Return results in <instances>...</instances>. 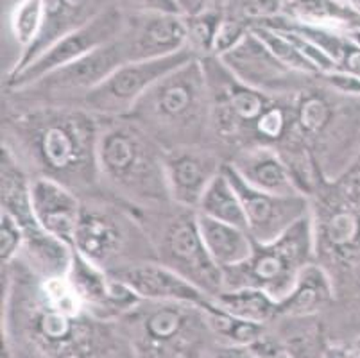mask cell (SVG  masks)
I'll use <instances>...</instances> for the list:
<instances>
[{
    "mask_svg": "<svg viewBox=\"0 0 360 358\" xmlns=\"http://www.w3.org/2000/svg\"><path fill=\"white\" fill-rule=\"evenodd\" d=\"M340 2H348V0H340Z\"/></svg>",
    "mask_w": 360,
    "mask_h": 358,
    "instance_id": "d590c367",
    "label": "cell"
},
{
    "mask_svg": "<svg viewBox=\"0 0 360 358\" xmlns=\"http://www.w3.org/2000/svg\"><path fill=\"white\" fill-rule=\"evenodd\" d=\"M219 59L238 81L271 97H292L316 79V75L300 74L280 63L273 52L251 32V27L240 44Z\"/></svg>",
    "mask_w": 360,
    "mask_h": 358,
    "instance_id": "4fadbf2b",
    "label": "cell"
},
{
    "mask_svg": "<svg viewBox=\"0 0 360 358\" xmlns=\"http://www.w3.org/2000/svg\"><path fill=\"white\" fill-rule=\"evenodd\" d=\"M126 61L158 59L188 49L185 15L136 11L119 34Z\"/></svg>",
    "mask_w": 360,
    "mask_h": 358,
    "instance_id": "9a60e30c",
    "label": "cell"
},
{
    "mask_svg": "<svg viewBox=\"0 0 360 358\" xmlns=\"http://www.w3.org/2000/svg\"><path fill=\"white\" fill-rule=\"evenodd\" d=\"M74 249L110 274L158 260L139 212L104 193L83 197Z\"/></svg>",
    "mask_w": 360,
    "mask_h": 358,
    "instance_id": "5b68a950",
    "label": "cell"
},
{
    "mask_svg": "<svg viewBox=\"0 0 360 358\" xmlns=\"http://www.w3.org/2000/svg\"><path fill=\"white\" fill-rule=\"evenodd\" d=\"M198 222L206 249L222 272L250 260L255 251V241L248 229L214 221L201 213H198Z\"/></svg>",
    "mask_w": 360,
    "mask_h": 358,
    "instance_id": "44dd1931",
    "label": "cell"
},
{
    "mask_svg": "<svg viewBox=\"0 0 360 358\" xmlns=\"http://www.w3.org/2000/svg\"><path fill=\"white\" fill-rule=\"evenodd\" d=\"M6 269V267H2ZM6 324L45 358H131L133 344L113 321L99 319L88 310L65 312L41 298L36 276L18 264L6 269Z\"/></svg>",
    "mask_w": 360,
    "mask_h": 358,
    "instance_id": "7a4b0ae2",
    "label": "cell"
},
{
    "mask_svg": "<svg viewBox=\"0 0 360 358\" xmlns=\"http://www.w3.org/2000/svg\"><path fill=\"white\" fill-rule=\"evenodd\" d=\"M103 118L79 106L36 104L2 122V147L32 177H51L81 197L104 193L97 167Z\"/></svg>",
    "mask_w": 360,
    "mask_h": 358,
    "instance_id": "6da1fadb",
    "label": "cell"
},
{
    "mask_svg": "<svg viewBox=\"0 0 360 358\" xmlns=\"http://www.w3.org/2000/svg\"><path fill=\"white\" fill-rule=\"evenodd\" d=\"M136 212L153 241L160 264L181 274L212 298L224 290V272L206 249L195 210L169 203Z\"/></svg>",
    "mask_w": 360,
    "mask_h": 358,
    "instance_id": "8992f818",
    "label": "cell"
},
{
    "mask_svg": "<svg viewBox=\"0 0 360 358\" xmlns=\"http://www.w3.org/2000/svg\"><path fill=\"white\" fill-rule=\"evenodd\" d=\"M297 24L349 32L360 27V15L340 0H283L281 15Z\"/></svg>",
    "mask_w": 360,
    "mask_h": 358,
    "instance_id": "7402d4cb",
    "label": "cell"
},
{
    "mask_svg": "<svg viewBox=\"0 0 360 358\" xmlns=\"http://www.w3.org/2000/svg\"><path fill=\"white\" fill-rule=\"evenodd\" d=\"M97 167L104 193L135 210L169 205L165 149L131 118H103Z\"/></svg>",
    "mask_w": 360,
    "mask_h": 358,
    "instance_id": "3957f363",
    "label": "cell"
},
{
    "mask_svg": "<svg viewBox=\"0 0 360 358\" xmlns=\"http://www.w3.org/2000/svg\"><path fill=\"white\" fill-rule=\"evenodd\" d=\"M224 18V9H202L185 15L188 51L199 59L214 56V41L217 29Z\"/></svg>",
    "mask_w": 360,
    "mask_h": 358,
    "instance_id": "83f0119b",
    "label": "cell"
},
{
    "mask_svg": "<svg viewBox=\"0 0 360 358\" xmlns=\"http://www.w3.org/2000/svg\"><path fill=\"white\" fill-rule=\"evenodd\" d=\"M117 280L124 281L131 290L143 301H170V303L195 305L201 308H210L214 298L205 290L183 278L167 265L155 262H143L133 267L113 272Z\"/></svg>",
    "mask_w": 360,
    "mask_h": 358,
    "instance_id": "ac0fdd59",
    "label": "cell"
},
{
    "mask_svg": "<svg viewBox=\"0 0 360 358\" xmlns=\"http://www.w3.org/2000/svg\"><path fill=\"white\" fill-rule=\"evenodd\" d=\"M31 205L38 224L74 249L83 197L51 177H31Z\"/></svg>",
    "mask_w": 360,
    "mask_h": 358,
    "instance_id": "d6986e66",
    "label": "cell"
},
{
    "mask_svg": "<svg viewBox=\"0 0 360 358\" xmlns=\"http://www.w3.org/2000/svg\"><path fill=\"white\" fill-rule=\"evenodd\" d=\"M214 301L219 308L248 323L265 324L278 315V301L260 288H224Z\"/></svg>",
    "mask_w": 360,
    "mask_h": 358,
    "instance_id": "d4e9b609",
    "label": "cell"
},
{
    "mask_svg": "<svg viewBox=\"0 0 360 358\" xmlns=\"http://www.w3.org/2000/svg\"><path fill=\"white\" fill-rule=\"evenodd\" d=\"M24 229L20 222L6 210H0V260L2 267L11 265L18 260L24 249Z\"/></svg>",
    "mask_w": 360,
    "mask_h": 358,
    "instance_id": "f546056e",
    "label": "cell"
},
{
    "mask_svg": "<svg viewBox=\"0 0 360 358\" xmlns=\"http://www.w3.org/2000/svg\"><path fill=\"white\" fill-rule=\"evenodd\" d=\"M230 2L231 0H179L185 15L202 11V9H226Z\"/></svg>",
    "mask_w": 360,
    "mask_h": 358,
    "instance_id": "1f68e13d",
    "label": "cell"
},
{
    "mask_svg": "<svg viewBox=\"0 0 360 358\" xmlns=\"http://www.w3.org/2000/svg\"><path fill=\"white\" fill-rule=\"evenodd\" d=\"M226 163L206 147H178L165 151V177L170 201L183 208H198L202 193Z\"/></svg>",
    "mask_w": 360,
    "mask_h": 358,
    "instance_id": "e0dca14e",
    "label": "cell"
},
{
    "mask_svg": "<svg viewBox=\"0 0 360 358\" xmlns=\"http://www.w3.org/2000/svg\"><path fill=\"white\" fill-rule=\"evenodd\" d=\"M316 262L312 212L271 242H255L245 264L224 272V288L253 287L280 303L296 285L301 272Z\"/></svg>",
    "mask_w": 360,
    "mask_h": 358,
    "instance_id": "52a82bcc",
    "label": "cell"
},
{
    "mask_svg": "<svg viewBox=\"0 0 360 358\" xmlns=\"http://www.w3.org/2000/svg\"><path fill=\"white\" fill-rule=\"evenodd\" d=\"M127 118L165 151L205 147L214 133L210 88L201 59H191L160 79Z\"/></svg>",
    "mask_w": 360,
    "mask_h": 358,
    "instance_id": "277c9868",
    "label": "cell"
},
{
    "mask_svg": "<svg viewBox=\"0 0 360 358\" xmlns=\"http://www.w3.org/2000/svg\"><path fill=\"white\" fill-rule=\"evenodd\" d=\"M127 63L119 36L110 44L96 49L74 63L51 72L36 83L15 91H32L31 97L38 104L54 106H79L84 95L99 87L104 79Z\"/></svg>",
    "mask_w": 360,
    "mask_h": 358,
    "instance_id": "7c38bea8",
    "label": "cell"
},
{
    "mask_svg": "<svg viewBox=\"0 0 360 358\" xmlns=\"http://www.w3.org/2000/svg\"><path fill=\"white\" fill-rule=\"evenodd\" d=\"M224 169L240 196L245 228L255 242L262 244L274 241L312 212L309 196H276L262 192L248 185L228 163Z\"/></svg>",
    "mask_w": 360,
    "mask_h": 358,
    "instance_id": "5bb4252c",
    "label": "cell"
},
{
    "mask_svg": "<svg viewBox=\"0 0 360 358\" xmlns=\"http://www.w3.org/2000/svg\"><path fill=\"white\" fill-rule=\"evenodd\" d=\"M67 278L86 310L99 319H122L124 315L129 314L142 301L124 281L117 280L115 276L91 264L75 249L72 251Z\"/></svg>",
    "mask_w": 360,
    "mask_h": 358,
    "instance_id": "2e32d148",
    "label": "cell"
},
{
    "mask_svg": "<svg viewBox=\"0 0 360 358\" xmlns=\"http://www.w3.org/2000/svg\"><path fill=\"white\" fill-rule=\"evenodd\" d=\"M136 6V11H155V13H176V15H185L183 13L179 0H133Z\"/></svg>",
    "mask_w": 360,
    "mask_h": 358,
    "instance_id": "4dcf8cb0",
    "label": "cell"
},
{
    "mask_svg": "<svg viewBox=\"0 0 360 358\" xmlns=\"http://www.w3.org/2000/svg\"><path fill=\"white\" fill-rule=\"evenodd\" d=\"M201 61L210 88L212 133L221 142L240 146L238 151L251 147L258 118L274 97L238 81L215 56Z\"/></svg>",
    "mask_w": 360,
    "mask_h": 358,
    "instance_id": "9c48e42d",
    "label": "cell"
},
{
    "mask_svg": "<svg viewBox=\"0 0 360 358\" xmlns=\"http://www.w3.org/2000/svg\"><path fill=\"white\" fill-rule=\"evenodd\" d=\"M346 36H348V38L352 39L353 44H355L356 47L360 49V27L359 29H353V31H349V32H346Z\"/></svg>",
    "mask_w": 360,
    "mask_h": 358,
    "instance_id": "836d02e7",
    "label": "cell"
},
{
    "mask_svg": "<svg viewBox=\"0 0 360 358\" xmlns=\"http://www.w3.org/2000/svg\"><path fill=\"white\" fill-rule=\"evenodd\" d=\"M348 4L360 15V0H348Z\"/></svg>",
    "mask_w": 360,
    "mask_h": 358,
    "instance_id": "e575fe53",
    "label": "cell"
},
{
    "mask_svg": "<svg viewBox=\"0 0 360 358\" xmlns=\"http://www.w3.org/2000/svg\"><path fill=\"white\" fill-rule=\"evenodd\" d=\"M122 321L143 358H192L212 331L205 308L170 301L142 300Z\"/></svg>",
    "mask_w": 360,
    "mask_h": 358,
    "instance_id": "ba28073f",
    "label": "cell"
},
{
    "mask_svg": "<svg viewBox=\"0 0 360 358\" xmlns=\"http://www.w3.org/2000/svg\"><path fill=\"white\" fill-rule=\"evenodd\" d=\"M45 22L47 15H45L44 0H18L11 9L9 29L16 44L22 47V56L27 54L40 41Z\"/></svg>",
    "mask_w": 360,
    "mask_h": 358,
    "instance_id": "4316f807",
    "label": "cell"
},
{
    "mask_svg": "<svg viewBox=\"0 0 360 358\" xmlns=\"http://www.w3.org/2000/svg\"><path fill=\"white\" fill-rule=\"evenodd\" d=\"M195 212L205 217H210L214 221L245 228L242 199L238 196L237 188H235L233 181L230 179V176L226 174V169L221 170V174L215 177L214 181L210 183V186L206 188V192L202 193Z\"/></svg>",
    "mask_w": 360,
    "mask_h": 358,
    "instance_id": "484cf974",
    "label": "cell"
},
{
    "mask_svg": "<svg viewBox=\"0 0 360 358\" xmlns=\"http://www.w3.org/2000/svg\"><path fill=\"white\" fill-rule=\"evenodd\" d=\"M90 4L91 0H44L45 15H47L44 34H41L40 41L27 54L16 59L11 72L27 65L40 52H44L52 41H56L58 38L67 34L68 31L79 27L86 20H90L91 16L96 15V13H90Z\"/></svg>",
    "mask_w": 360,
    "mask_h": 358,
    "instance_id": "603a6c76",
    "label": "cell"
},
{
    "mask_svg": "<svg viewBox=\"0 0 360 358\" xmlns=\"http://www.w3.org/2000/svg\"><path fill=\"white\" fill-rule=\"evenodd\" d=\"M188 49L158 59L127 61L111 72L99 87L84 95L79 108L101 118H126L135 110L140 98L165 77L169 72L194 59Z\"/></svg>",
    "mask_w": 360,
    "mask_h": 358,
    "instance_id": "30bf717a",
    "label": "cell"
},
{
    "mask_svg": "<svg viewBox=\"0 0 360 358\" xmlns=\"http://www.w3.org/2000/svg\"><path fill=\"white\" fill-rule=\"evenodd\" d=\"M228 165L253 188L276 196H307L276 147L253 146L237 151Z\"/></svg>",
    "mask_w": 360,
    "mask_h": 358,
    "instance_id": "ffe728a7",
    "label": "cell"
},
{
    "mask_svg": "<svg viewBox=\"0 0 360 358\" xmlns=\"http://www.w3.org/2000/svg\"><path fill=\"white\" fill-rule=\"evenodd\" d=\"M212 358H260V354L253 350V346H233V344H230L228 347L215 351Z\"/></svg>",
    "mask_w": 360,
    "mask_h": 358,
    "instance_id": "d6a6232c",
    "label": "cell"
},
{
    "mask_svg": "<svg viewBox=\"0 0 360 358\" xmlns=\"http://www.w3.org/2000/svg\"><path fill=\"white\" fill-rule=\"evenodd\" d=\"M281 9H283V0H231L224 13L251 27L265 20L280 16Z\"/></svg>",
    "mask_w": 360,
    "mask_h": 358,
    "instance_id": "f1b7e54d",
    "label": "cell"
},
{
    "mask_svg": "<svg viewBox=\"0 0 360 358\" xmlns=\"http://www.w3.org/2000/svg\"><path fill=\"white\" fill-rule=\"evenodd\" d=\"M333 292L335 288L328 272L314 262L301 272L290 294L278 303V315L307 317L328 303Z\"/></svg>",
    "mask_w": 360,
    "mask_h": 358,
    "instance_id": "cb8c5ba5",
    "label": "cell"
},
{
    "mask_svg": "<svg viewBox=\"0 0 360 358\" xmlns=\"http://www.w3.org/2000/svg\"><path fill=\"white\" fill-rule=\"evenodd\" d=\"M124 24H126V16L119 8L111 6V8L101 9L79 27L72 29L67 34L52 41L27 65L15 72H9L6 84L15 91L36 83L44 75L67 67L96 49L110 44L111 39H115L122 32Z\"/></svg>",
    "mask_w": 360,
    "mask_h": 358,
    "instance_id": "8fae6325",
    "label": "cell"
}]
</instances>
